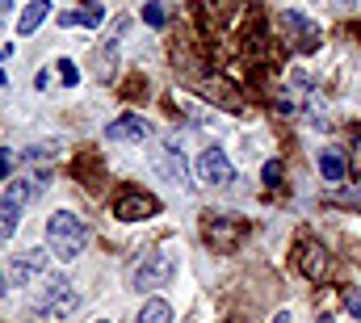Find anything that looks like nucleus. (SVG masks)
<instances>
[{
  "label": "nucleus",
  "mask_w": 361,
  "mask_h": 323,
  "mask_svg": "<svg viewBox=\"0 0 361 323\" xmlns=\"http://www.w3.org/2000/svg\"><path fill=\"white\" fill-rule=\"evenodd\" d=\"M47 243H51V252H55L59 260H76V256L89 248V227H85V219L72 214V210H55V214L47 219Z\"/></svg>",
  "instance_id": "f257e3e1"
},
{
  "label": "nucleus",
  "mask_w": 361,
  "mask_h": 323,
  "mask_svg": "<svg viewBox=\"0 0 361 323\" xmlns=\"http://www.w3.org/2000/svg\"><path fill=\"white\" fill-rule=\"evenodd\" d=\"M177 277V248L173 243H160V248H147V256H139V264L130 269V286L135 290H160Z\"/></svg>",
  "instance_id": "f03ea898"
},
{
  "label": "nucleus",
  "mask_w": 361,
  "mask_h": 323,
  "mask_svg": "<svg viewBox=\"0 0 361 323\" xmlns=\"http://www.w3.org/2000/svg\"><path fill=\"white\" fill-rule=\"evenodd\" d=\"M72 307H76V290H72V281H68L63 273H47L42 286H38V294H34V311H38V315H55V319H63V315H72Z\"/></svg>",
  "instance_id": "7ed1b4c3"
},
{
  "label": "nucleus",
  "mask_w": 361,
  "mask_h": 323,
  "mask_svg": "<svg viewBox=\"0 0 361 323\" xmlns=\"http://www.w3.org/2000/svg\"><path fill=\"white\" fill-rule=\"evenodd\" d=\"M281 34H286L290 47L302 51V55H315V51L324 47V30H319L302 8H281Z\"/></svg>",
  "instance_id": "20e7f679"
},
{
  "label": "nucleus",
  "mask_w": 361,
  "mask_h": 323,
  "mask_svg": "<svg viewBox=\"0 0 361 323\" xmlns=\"http://www.w3.org/2000/svg\"><path fill=\"white\" fill-rule=\"evenodd\" d=\"M30 185L25 181H13L4 193H0V240H8L13 231H17V223H21V210H25V202H30Z\"/></svg>",
  "instance_id": "39448f33"
},
{
  "label": "nucleus",
  "mask_w": 361,
  "mask_h": 323,
  "mask_svg": "<svg viewBox=\"0 0 361 323\" xmlns=\"http://www.w3.org/2000/svg\"><path fill=\"white\" fill-rule=\"evenodd\" d=\"M114 214H118L122 223H139V219L160 214V202H156L152 193H143V189H122V193L114 197Z\"/></svg>",
  "instance_id": "423d86ee"
},
{
  "label": "nucleus",
  "mask_w": 361,
  "mask_h": 323,
  "mask_svg": "<svg viewBox=\"0 0 361 323\" xmlns=\"http://www.w3.org/2000/svg\"><path fill=\"white\" fill-rule=\"evenodd\" d=\"M47 269V248H25V252H17L13 260H8V269H4V277H0V286H25L34 273H42Z\"/></svg>",
  "instance_id": "0eeeda50"
},
{
  "label": "nucleus",
  "mask_w": 361,
  "mask_h": 323,
  "mask_svg": "<svg viewBox=\"0 0 361 323\" xmlns=\"http://www.w3.org/2000/svg\"><path fill=\"white\" fill-rule=\"evenodd\" d=\"M152 135H156V126L143 114H122V118H114L105 126V139L109 143H147Z\"/></svg>",
  "instance_id": "6e6552de"
},
{
  "label": "nucleus",
  "mask_w": 361,
  "mask_h": 323,
  "mask_svg": "<svg viewBox=\"0 0 361 323\" xmlns=\"http://www.w3.org/2000/svg\"><path fill=\"white\" fill-rule=\"evenodd\" d=\"M231 176H235V168H231V160H227V152H223V147H206V152L197 156V181H202V185L223 189Z\"/></svg>",
  "instance_id": "1a4fd4ad"
},
{
  "label": "nucleus",
  "mask_w": 361,
  "mask_h": 323,
  "mask_svg": "<svg viewBox=\"0 0 361 323\" xmlns=\"http://www.w3.org/2000/svg\"><path fill=\"white\" fill-rule=\"evenodd\" d=\"M294 264H298V273H302L307 281H319L324 269H328V248H324L319 240H302L298 256H294Z\"/></svg>",
  "instance_id": "9d476101"
},
{
  "label": "nucleus",
  "mask_w": 361,
  "mask_h": 323,
  "mask_svg": "<svg viewBox=\"0 0 361 323\" xmlns=\"http://www.w3.org/2000/svg\"><path fill=\"white\" fill-rule=\"evenodd\" d=\"M47 13H55V8H51V0H30V4L21 8V17H17V34H21V38H30V34L47 21Z\"/></svg>",
  "instance_id": "9b49d317"
},
{
  "label": "nucleus",
  "mask_w": 361,
  "mask_h": 323,
  "mask_svg": "<svg viewBox=\"0 0 361 323\" xmlns=\"http://www.w3.org/2000/svg\"><path fill=\"white\" fill-rule=\"evenodd\" d=\"M206 236H210V243H214L219 252H231V248L240 243V236H244V227H240V223H223V219H214V223H206Z\"/></svg>",
  "instance_id": "f8f14e48"
},
{
  "label": "nucleus",
  "mask_w": 361,
  "mask_h": 323,
  "mask_svg": "<svg viewBox=\"0 0 361 323\" xmlns=\"http://www.w3.org/2000/svg\"><path fill=\"white\" fill-rule=\"evenodd\" d=\"M156 164H160V172H164L169 181H177V185H189V164H185V156H180V147H164Z\"/></svg>",
  "instance_id": "ddd939ff"
},
{
  "label": "nucleus",
  "mask_w": 361,
  "mask_h": 323,
  "mask_svg": "<svg viewBox=\"0 0 361 323\" xmlns=\"http://www.w3.org/2000/svg\"><path fill=\"white\" fill-rule=\"evenodd\" d=\"M135 323H173V307H169L164 298H147Z\"/></svg>",
  "instance_id": "4468645a"
},
{
  "label": "nucleus",
  "mask_w": 361,
  "mask_h": 323,
  "mask_svg": "<svg viewBox=\"0 0 361 323\" xmlns=\"http://www.w3.org/2000/svg\"><path fill=\"white\" fill-rule=\"evenodd\" d=\"M76 13H80V25H89V30H97V25L105 21V8H101L97 0H80V8H76Z\"/></svg>",
  "instance_id": "2eb2a0df"
},
{
  "label": "nucleus",
  "mask_w": 361,
  "mask_h": 323,
  "mask_svg": "<svg viewBox=\"0 0 361 323\" xmlns=\"http://www.w3.org/2000/svg\"><path fill=\"white\" fill-rule=\"evenodd\" d=\"M319 168H324L328 181H345V164H341L336 152H324V156H319Z\"/></svg>",
  "instance_id": "dca6fc26"
},
{
  "label": "nucleus",
  "mask_w": 361,
  "mask_h": 323,
  "mask_svg": "<svg viewBox=\"0 0 361 323\" xmlns=\"http://www.w3.org/2000/svg\"><path fill=\"white\" fill-rule=\"evenodd\" d=\"M109 68H118V47H114V42H105V47L97 51V72L109 76Z\"/></svg>",
  "instance_id": "f3484780"
},
{
  "label": "nucleus",
  "mask_w": 361,
  "mask_h": 323,
  "mask_svg": "<svg viewBox=\"0 0 361 323\" xmlns=\"http://www.w3.org/2000/svg\"><path fill=\"white\" fill-rule=\"evenodd\" d=\"M143 17H147V25L160 30V25H164V4H160V0H147V4H143Z\"/></svg>",
  "instance_id": "a211bd4d"
},
{
  "label": "nucleus",
  "mask_w": 361,
  "mask_h": 323,
  "mask_svg": "<svg viewBox=\"0 0 361 323\" xmlns=\"http://www.w3.org/2000/svg\"><path fill=\"white\" fill-rule=\"evenodd\" d=\"M59 76H63V84H80V68L72 59H59Z\"/></svg>",
  "instance_id": "6ab92c4d"
},
{
  "label": "nucleus",
  "mask_w": 361,
  "mask_h": 323,
  "mask_svg": "<svg viewBox=\"0 0 361 323\" xmlns=\"http://www.w3.org/2000/svg\"><path fill=\"white\" fill-rule=\"evenodd\" d=\"M345 303H349V311L361 319V290H345Z\"/></svg>",
  "instance_id": "aec40b11"
},
{
  "label": "nucleus",
  "mask_w": 361,
  "mask_h": 323,
  "mask_svg": "<svg viewBox=\"0 0 361 323\" xmlns=\"http://www.w3.org/2000/svg\"><path fill=\"white\" fill-rule=\"evenodd\" d=\"M277 176H281V164L269 160V164H265V185H277Z\"/></svg>",
  "instance_id": "412c9836"
},
{
  "label": "nucleus",
  "mask_w": 361,
  "mask_h": 323,
  "mask_svg": "<svg viewBox=\"0 0 361 323\" xmlns=\"http://www.w3.org/2000/svg\"><path fill=\"white\" fill-rule=\"evenodd\" d=\"M336 202H341V206H361V193H357V189H349V193H336Z\"/></svg>",
  "instance_id": "4be33fe9"
},
{
  "label": "nucleus",
  "mask_w": 361,
  "mask_h": 323,
  "mask_svg": "<svg viewBox=\"0 0 361 323\" xmlns=\"http://www.w3.org/2000/svg\"><path fill=\"white\" fill-rule=\"evenodd\" d=\"M59 25H63V30H72V25H80V13H76V8H72V13H59Z\"/></svg>",
  "instance_id": "5701e85b"
},
{
  "label": "nucleus",
  "mask_w": 361,
  "mask_h": 323,
  "mask_svg": "<svg viewBox=\"0 0 361 323\" xmlns=\"http://www.w3.org/2000/svg\"><path fill=\"white\" fill-rule=\"evenodd\" d=\"M8 168H13V152H0V176H4Z\"/></svg>",
  "instance_id": "b1692460"
},
{
  "label": "nucleus",
  "mask_w": 361,
  "mask_h": 323,
  "mask_svg": "<svg viewBox=\"0 0 361 323\" xmlns=\"http://www.w3.org/2000/svg\"><path fill=\"white\" fill-rule=\"evenodd\" d=\"M273 323H290V311H281V315H273Z\"/></svg>",
  "instance_id": "393cba45"
},
{
  "label": "nucleus",
  "mask_w": 361,
  "mask_h": 323,
  "mask_svg": "<svg viewBox=\"0 0 361 323\" xmlns=\"http://www.w3.org/2000/svg\"><path fill=\"white\" fill-rule=\"evenodd\" d=\"M315 323H336V315H319Z\"/></svg>",
  "instance_id": "a878e982"
},
{
  "label": "nucleus",
  "mask_w": 361,
  "mask_h": 323,
  "mask_svg": "<svg viewBox=\"0 0 361 323\" xmlns=\"http://www.w3.org/2000/svg\"><path fill=\"white\" fill-rule=\"evenodd\" d=\"M97 323H109V319H97Z\"/></svg>",
  "instance_id": "bb28decb"
}]
</instances>
